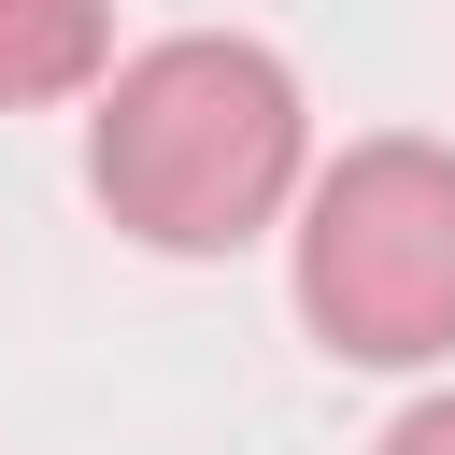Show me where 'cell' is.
<instances>
[{
    "label": "cell",
    "mask_w": 455,
    "mask_h": 455,
    "mask_svg": "<svg viewBox=\"0 0 455 455\" xmlns=\"http://www.w3.org/2000/svg\"><path fill=\"white\" fill-rule=\"evenodd\" d=\"M370 455H455V398H412V412H398Z\"/></svg>",
    "instance_id": "277c9868"
},
{
    "label": "cell",
    "mask_w": 455,
    "mask_h": 455,
    "mask_svg": "<svg viewBox=\"0 0 455 455\" xmlns=\"http://www.w3.org/2000/svg\"><path fill=\"white\" fill-rule=\"evenodd\" d=\"M114 85V0H0V114L100 100Z\"/></svg>",
    "instance_id": "3957f363"
},
{
    "label": "cell",
    "mask_w": 455,
    "mask_h": 455,
    "mask_svg": "<svg viewBox=\"0 0 455 455\" xmlns=\"http://www.w3.org/2000/svg\"><path fill=\"white\" fill-rule=\"evenodd\" d=\"M299 327L341 370L455 355V142H341L299 185Z\"/></svg>",
    "instance_id": "7a4b0ae2"
},
{
    "label": "cell",
    "mask_w": 455,
    "mask_h": 455,
    "mask_svg": "<svg viewBox=\"0 0 455 455\" xmlns=\"http://www.w3.org/2000/svg\"><path fill=\"white\" fill-rule=\"evenodd\" d=\"M85 185L142 256H242L313 185V100L242 28L142 43V57H114V85L85 114Z\"/></svg>",
    "instance_id": "6da1fadb"
}]
</instances>
